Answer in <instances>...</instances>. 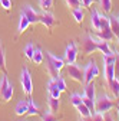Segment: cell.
Masks as SVG:
<instances>
[{"mask_svg": "<svg viewBox=\"0 0 119 121\" xmlns=\"http://www.w3.org/2000/svg\"><path fill=\"white\" fill-rule=\"evenodd\" d=\"M22 14H24V16L29 19V22H30V25L33 23H39V13L37 12H35V9L32 7V6H29V4H26V6H23V9H22Z\"/></svg>", "mask_w": 119, "mask_h": 121, "instance_id": "8fae6325", "label": "cell"}, {"mask_svg": "<svg viewBox=\"0 0 119 121\" xmlns=\"http://www.w3.org/2000/svg\"><path fill=\"white\" fill-rule=\"evenodd\" d=\"M99 4L105 13H109L112 9V0H99Z\"/></svg>", "mask_w": 119, "mask_h": 121, "instance_id": "f546056e", "label": "cell"}, {"mask_svg": "<svg viewBox=\"0 0 119 121\" xmlns=\"http://www.w3.org/2000/svg\"><path fill=\"white\" fill-rule=\"evenodd\" d=\"M118 19H119V16H118Z\"/></svg>", "mask_w": 119, "mask_h": 121, "instance_id": "b9f144b4", "label": "cell"}, {"mask_svg": "<svg viewBox=\"0 0 119 121\" xmlns=\"http://www.w3.org/2000/svg\"><path fill=\"white\" fill-rule=\"evenodd\" d=\"M42 121H57V117L55 115V112L48 111V112L42 114Z\"/></svg>", "mask_w": 119, "mask_h": 121, "instance_id": "1f68e13d", "label": "cell"}, {"mask_svg": "<svg viewBox=\"0 0 119 121\" xmlns=\"http://www.w3.org/2000/svg\"><path fill=\"white\" fill-rule=\"evenodd\" d=\"M39 4H40L42 10L50 12L52 10V6H53V0H39Z\"/></svg>", "mask_w": 119, "mask_h": 121, "instance_id": "83f0119b", "label": "cell"}, {"mask_svg": "<svg viewBox=\"0 0 119 121\" xmlns=\"http://www.w3.org/2000/svg\"><path fill=\"white\" fill-rule=\"evenodd\" d=\"M91 23H92V27L95 30H99L100 29V14L98 10H93L92 14H91Z\"/></svg>", "mask_w": 119, "mask_h": 121, "instance_id": "2e32d148", "label": "cell"}, {"mask_svg": "<svg viewBox=\"0 0 119 121\" xmlns=\"http://www.w3.org/2000/svg\"><path fill=\"white\" fill-rule=\"evenodd\" d=\"M115 62L116 53L113 55H103V65H105V79L109 84L115 78Z\"/></svg>", "mask_w": 119, "mask_h": 121, "instance_id": "3957f363", "label": "cell"}, {"mask_svg": "<svg viewBox=\"0 0 119 121\" xmlns=\"http://www.w3.org/2000/svg\"><path fill=\"white\" fill-rule=\"evenodd\" d=\"M92 120L93 121H103V114L102 112H93Z\"/></svg>", "mask_w": 119, "mask_h": 121, "instance_id": "d590c367", "label": "cell"}, {"mask_svg": "<svg viewBox=\"0 0 119 121\" xmlns=\"http://www.w3.org/2000/svg\"><path fill=\"white\" fill-rule=\"evenodd\" d=\"M93 2H95V0H80V3H82V6H83V7H89Z\"/></svg>", "mask_w": 119, "mask_h": 121, "instance_id": "8d00e7d4", "label": "cell"}, {"mask_svg": "<svg viewBox=\"0 0 119 121\" xmlns=\"http://www.w3.org/2000/svg\"><path fill=\"white\" fill-rule=\"evenodd\" d=\"M76 110L79 111V114H80L83 118H86V117H91V115H92V112L89 111V108L86 107V105H85L83 102H82L80 105H78V107H76Z\"/></svg>", "mask_w": 119, "mask_h": 121, "instance_id": "cb8c5ba5", "label": "cell"}, {"mask_svg": "<svg viewBox=\"0 0 119 121\" xmlns=\"http://www.w3.org/2000/svg\"><path fill=\"white\" fill-rule=\"evenodd\" d=\"M46 58H48V72L50 73L52 78L59 77V71H62L63 66L66 65L65 59H60L55 55H52L50 52H46Z\"/></svg>", "mask_w": 119, "mask_h": 121, "instance_id": "6da1fadb", "label": "cell"}, {"mask_svg": "<svg viewBox=\"0 0 119 121\" xmlns=\"http://www.w3.org/2000/svg\"><path fill=\"white\" fill-rule=\"evenodd\" d=\"M13 94H14L13 85L9 82L7 75L3 73L2 75V79H0V101H2V102H9L12 99Z\"/></svg>", "mask_w": 119, "mask_h": 121, "instance_id": "7a4b0ae2", "label": "cell"}, {"mask_svg": "<svg viewBox=\"0 0 119 121\" xmlns=\"http://www.w3.org/2000/svg\"><path fill=\"white\" fill-rule=\"evenodd\" d=\"M96 45H98V51H100L103 55H113L116 52H113L111 48H109V45L106 40H102V39H96Z\"/></svg>", "mask_w": 119, "mask_h": 121, "instance_id": "5bb4252c", "label": "cell"}, {"mask_svg": "<svg viewBox=\"0 0 119 121\" xmlns=\"http://www.w3.org/2000/svg\"><path fill=\"white\" fill-rule=\"evenodd\" d=\"M0 71H3L6 73V58H4V49L0 43Z\"/></svg>", "mask_w": 119, "mask_h": 121, "instance_id": "f1b7e54d", "label": "cell"}, {"mask_svg": "<svg viewBox=\"0 0 119 121\" xmlns=\"http://www.w3.org/2000/svg\"><path fill=\"white\" fill-rule=\"evenodd\" d=\"M70 102L73 104V107H78V105H80L83 101H82V95L79 94H72L70 95Z\"/></svg>", "mask_w": 119, "mask_h": 121, "instance_id": "4dcf8cb0", "label": "cell"}, {"mask_svg": "<svg viewBox=\"0 0 119 121\" xmlns=\"http://www.w3.org/2000/svg\"><path fill=\"white\" fill-rule=\"evenodd\" d=\"M29 25H30V22H29V19L24 16V14H20V20H19V27H17V30H19V33H23L24 30L29 27Z\"/></svg>", "mask_w": 119, "mask_h": 121, "instance_id": "7402d4cb", "label": "cell"}, {"mask_svg": "<svg viewBox=\"0 0 119 121\" xmlns=\"http://www.w3.org/2000/svg\"><path fill=\"white\" fill-rule=\"evenodd\" d=\"M112 107H113V101L106 94H102L98 99H95V112L105 114V112H109Z\"/></svg>", "mask_w": 119, "mask_h": 121, "instance_id": "277c9868", "label": "cell"}, {"mask_svg": "<svg viewBox=\"0 0 119 121\" xmlns=\"http://www.w3.org/2000/svg\"><path fill=\"white\" fill-rule=\"evenodd\" d=\"M103 121H113V118H112V115L109 112H105L103 114Z\"/></svg>", "mask_w": 119, "mask_h": 121, "instance_id": "74e56055", "label": "cell"}, {"mask_svg": "<svg viewBox=\"0 0 119 121\" xmlns=\"http://www.w3.org/2000/svg\"><path fill=\"white\" fill-rule=\"evenodd\" d=\"M82 101H83V104L86 105V107L89 108V111L93 114V112H95V99H91V98L82 95Z\"/></svg>", "mask_w": 119, "mask_h": 121, "instance_id": "d4e9b609", "label": "cell"}, {"mask_svg": "<svg viewBox=\"0 0 119 121\" xmlns=\"http://www.w3.org/2000/svg\"><path fill=\"white\" fill-rule=\"evenodd\" d=\"M85 97L91 98V99H96V92H95V85L93 82H89L85 86Z\"/></svg>", "mask_w": 119, "mask_h": 121, "instance_id": "d6986e66", "label": "cell"}, {"mask_svg": "<svg viewBox=\"0 0 119 121\" xmlns=\"http://www.w3.org/2000/svg\"><path fill=\"white\" fill-rule=\"evenodd\" d=\"M40 114V111H39V107L35 104V101L32 99V98H29V108H27V114L26 115H39Z\"/></svg>", "mask_w": 119, "mask_h": 121, "instance_id": "ffe728a7", "label": "cell"}, {"mask_svg": "<svg viewBox=\"0 0 119 121\" xmlns=\"http://www.w3.org/2000/svg\"><path fill=\"white\" fill-rule=\"evenodd\" d=\"M80 51L83 55H91L93 52L98 51V45H96V39L92 36H83L80 40Z\"/></svg>", "mask_w": 119, "mask_h": 121, "instance_id": "8992f818", "label": "cell"}, {"mask_svg": "<svg viewBox=\"0 0 119 121\" xmlns=\"http://www.w3.org/2000/svg\"><path fill=\"white\" fill-rule=\"evenodd\" d=\"M66 2V4H67V7L69 9H78V7H80L82 6V3H80V0H65Z\"/></svg>", "mask_w": 119, "mask_h": 121, "instance_id": "d6a6232c", "label": "cell"}, {"mask_svg": "<svg viewBox=\"0 0 119 121\" xmlns=\"http://www.w3.org/2000/svg\"><path fill=\"white\" fill-rule=\"evenodd\" d=\"M78 53H79L78 45H76L75 42H70V43L67 45L66 51H65V62H66V65L75 64L76 59H78Z\"/></svg>", "mask_w": 119, "mask_h": 121, "instance_id": "9c48e42d", "label": "cell"}, {"mask_svg": "<svg viewBox=\"0 0 119 121\" xmlns=\"http://www.w3.org/2000/svg\"><path fill=\"white\" fill-rule=\"evenodd\" d=\"M82 121H93V120H92V115H91V117H86V118H83Z\"/></svg>", "mask_w": 119, "mask_h": 121, "instance_id": "ab89813d", "label": "cell"}, {"mask_svg": "<svg viewBox=\"0 0 119 121\" xmlns=\"http://www.w3.org/2000/svg\"><path fill=\"white\" fill-rule=\"evenodd\" d=\"M0 6L4 10H10L12 9V0H0Z\"/></svg>", "mask_w": 119, "mask_h": 121, "instance_id": "e575fe53", "label": "cell"}, {"mask_svg": "<svg viewBox=\"0 0 119 121\" xmlns=\"http://www.w3.org/2000/svg\"><path fill=\"white\" fill-rule=\"evenodd\" d=\"M27 108H29V101L22 99V101H19V102H17L16 108H14V112H16V115L22 117V115L27 114Z\"/></svg>", "mask_w": 119, "mask_h": 121, "instance_id": "9a60e30c", "label": "cell"}, {"mask_svg": "<svg viewBox=\"0 0 119 121\" xmlns=\"http://www.w3.org/2000/svg\"><path fill=\"white\" fill-rule=\"evenodd\" d=\"M72 14H73V17H75V20L78 22V23H82L83 22V10L80 9V7H78V9H73L72 10Z\"/></svg>", "mask_w": 119, "mask_h": 121, "instance_id": "484cf974", "label": "cell"}, {"mask_svg": "<svg viewBox=\"0 0 119 121\" xmlns=\"http://www.w3.org/2000/svg\"><path fill=\"white\" fill-rule=\"evenodd\" d=\"M109 26L115 38H119V19L118 17H109Z\"/></svg>", "mask_w": 119, "mask_h": 121, "instance_id": "e0dca14e", "label": "cell"}, {"mask_svg": "<svg viewBox=\"0 0 119 121\" xmlns=\"http://www.w3.org/2000/svg\"><path fill=\"white\" fill-rule=\"evenodd\" d=\"M80 121H82V120H80Z\"/></svg>", "mask_w": 119, "mask_h": 121, "instance_id": "ee69618b", "label": "cell"}, {"mask_svg": "<svg viewBox=\"0 0 119 121\" xmlns=\"http://www.w3.org/2000/svg\"><path fill=\"white\" fill-rule=\"evenodd\" d=\"M43 59H44L43 52L39 48H35V52H33V56H32V62L36 64V65H40V64H43Z\"/></svg>", "mask_w": 119, "mask_h": 121, "instance_id": "ac0fdd59", "label": "cell"}, {"mask_svg": "<svg viewBox=\"0 0 119 121\" xmlns=\"http://www.w3.org/2000/svg\"><path fill=\"white\" fill-rule=\"evenodd\" d=\"M98 75H99V68H98V65L92 60V62H89L86 65V68L83 69V82L85 84L92 82L98 77Z\"/></svg>", "mask_w": 119, "mask_h": 121, "instance_id": "52a82bcc", "label": "cell"}, {"mask_svg": "<svg viewBox=\"0 0 119 121\" xmlns=\"http://www.w3.org/2000/svg\"><path fill=\"white\" fill-rule=\"evenodd\" d=\"M33 52H35V46H33V43H27L24 49H23V53L27 59H30L32 60V56H33Z\"/></svg>", "mask_w": 119, "mask_h": 121, "instance_id": "4316f807", "label": "cell"}, {"mask_svg": "<svg viewBox=\"0 0 119 121\" xmlns=\"http://www.w3.org/2000/svg\"><path fill=\"white\" fill-rule=\"evenodd\" d=\"M115 71L119 72V53H116V62H115Z\"/></svg>", "mask_w": 119, "mask_h": 121, "instance_id": "f35d334b", "label": "cell"}, {"mask_svg": "<svg viewBox=\"0 0 119 121\" xmlns=\"http://www.w3.org/2000/svg\"><path fill=\"white\" fill-rule=\"evenodd\" d=\"M118 114H119V105H118Z\"/></svg>", "mask_w": 119, "mask_h": 121, "instance_id": "60d3db41", "label": "cell"}, {"mask_svg": "<svg viewBox=\"0 0 119 121\" xmlns=\"http://www.w3.org/2000/svg\"><path fill=\"white\" fill-rule=\"evenodd\" d=\"M20 84H22L23 94H24L26 97L30 98V97H32V92H33V82H32V77H30V72H29L27 68H23V71H22Z\"/></svg>", "mask_w": 119, "mask_h": 121, "instance_id": "5b68a950", "label": "cell"}, {"mask_svg": "<svg viewBox=\"0 0 119 121\" xmlns=\"http://www.w3.org/2000/svg\"><path fill=\"white\" fill-rule=\"evenodd\" d=\"M48 92H49V97H53V98H60V91L57 88V77L56 78H50V81L48 82Z\"/></svg>", "mask_w": 119, "mask_h": 121, "instance_id": "7c38bea8", "label": "cell"}, {"mask_svg": "<svg viewBox=\"0 0 119 121\" xmlns=\"http://www.w3.org/2000/svg\"><path fill=\"white\" fill-rule=\"evenodd\" d=\"M118 39H119V38H118Z\"/></svg>", "mask_w": 119, "mask_h": 121, "instance_id": "7bdbcfd3", "label": "cell"}, {"mask_svg": "<svg viewBox=\"0 0 119 121\" xmlns=\"http://www.w3.org/2000/svg\"><path fill=\"white\" fill-rule=\"evenodd\" d=\"M49 108H50V111H52V112L59 111V108H60V101H59V98L49 97Z\"/></svg>", "mask_w": 119, "mask_h": 121, "instance_id": "603a6c76", "label": "cell"}, {"mask_svg": "<svg viewBox=\"0 0 119 121\" xmlns=\"http://www.w3.org/2000/svg\"><path fill=\"white\" fill-rule=\"evenodd\" d=\"M39 23H42V25H44L48 29H52L56 23H57V20L55 19V16L50 13V12H42V13H39Z\"/></svg>", "mask_w": 119, "mask_h": 121, "instance_id": "30bf717a", "label": "cell"}, {"mask_svg": "<svg viewBox=\"0 0 119 121\" xmlns=\"http://www.w3.org/2000/svg\"><path fill=\"white\" fill-rule=\"evenodd\" d=\"M109 88H111V91H112L113 97L119 99V79H118V78H113V79L109 82Z\"/></svg>", "mask_w": 119, "mask_h": 121, "instance_id": "44dd1931", "label": "cell"}, {"mask_svg": "<svg viewBox=\"0 0 119 121\" xmlns=\"http://www.w3.org/2000/svg\"><path fill=\"white\" fill-rule=\"evenodd\" d=\"M98 36H99V39L106 40V42H109L111 39H113V33H112V30H111V26L100 27V30H98Z\"/></svg>", "mask_w": 119, "mask_h": 121, "instance_id": "4fadbf2b", "label": "cell"}, {"mask_svg": "<svg viewBox=\"0 0 119 121\" xmlns=\"http://www.w3.org/2000/svg\"><path fill=\"white\" fill-rule=\"evenodd\" d=\"M66 73L70 79L75 82H83V68L78 66L76 64H70L66 66Z\"/></svg>", "mask_w": 119, "mask_h": 121, "instance_id": "ba28073f", "label": "cell"}, {"mask_svg": "<svg viewBox=\"0 0 119 121\" xmlns=\"http://www.w3.org/2000/svg\"><path fill=\"white\" fill-rule=\"evenodd\" d=\"M57 88H59V91H60V92H65V91L67 89L66 82H65V79H63L62 77H57Z\"/></svg>", "mask_w": 119, "mask_h": 121, "instance_id": "836d02e7", "label": "cell"}]
</instances>
